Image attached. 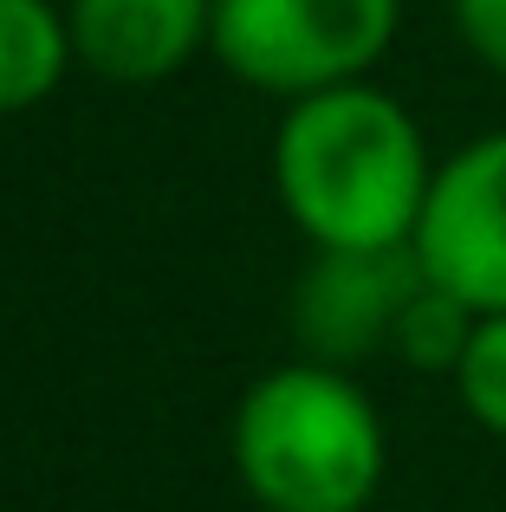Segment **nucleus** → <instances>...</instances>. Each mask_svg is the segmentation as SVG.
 I'll return each instance as SVG.
<instances>
[{"instance_id": "1", "label": "nucleus", "mask_w": 506, "mask_h": 512, "mask_svg": "<svg viewBox=\"0 0 506 512\" xmlns=\"http://www.w3.org/2000/svg\"><path fill=\"white\" fill-rule=\"evenodd\" d=\"M435 163L403 98L357 78L286 104L273 130V195L286 221L325 247H409Z\"/></svg>"}, {"instance_id": "2", "label": "nucleus", "mask_w": 506, "mask_h": 512, "mask_svg": "<svg viewBox=\"0 0 506 512\" xmlns=\"http://www.w3.org/2000/svg\"><path fill=\"white\" fill-rule=\"evenodd\" d=\"M234 474L260 512H370L390 467L377 402L351 370L292 357L234 402Z\"/></svg>"}, {"instance_id": "3", "label": "nucleus", "mask_w": 506, "mask_h": 512, "mask_svg": "<svg viewBox=\"0 0 506 512\" xmlns=\"http://www.w3.org/2000/svg\"><path fill=\"white\" fill-rule=\"evenodd\" d=\"M403 26V0H215L208 52L266 98H312L370 78Z\"/></svg>"}, {"instance_id": "4", "label": "nucleus", "mask_w": 506, "mask_h": 512, "mask_svg": "<svg viewBox=\"0 0 506 512\" xmlns=\"http://www.w3.org/2000/svg\"><path fill=\"white\" fill-rule=\"evenodd\" d=\"M409 247L429 286L455 292L481 318L506 312V130H487L435 163Z\"/></svg>"}, {"instance_id": "5", "label": "nucleus", "mask_w": 506, "mask_h": 512, "mask_svg": "<svg viewBox=\"0 0 506 512\" xmlns=\"http://www.w3.org/2000/svg\"><path fill=\"white\" fill-rule=\"evenodd\" d=\"M422 292L416 247H325L292 286V338L299 357L357 370L396 344L409 299Z\"/></svg>"}, {"instance_id": "6", "label": "nucleus", "mask_w": 506, "mask_h": 512, "mask_svg": "<svg viewBox=\"0 0 506 512\" xmlns=\"http://www.w3.org/2000/svg\"><path fill=\"white\" fill-rule=\"evenodd\" d=\"M72 59L104 85H163L208 46L215 0H72Z\"/></svg>"}, {"instance_id": "7", "label": "nucleus", "mask_w": 506, "mask_h": 512, "mask_svg": "<svg viewBox=\"0 0 506 512\" xmlns=\"http://www.w3.org/2000/svg\"><path fill=\"white\" fill-rule=\"evenodd\" d=\"M72 59V26L52 0H0V117H20L59 91Z\"/></svg>"}, {"instance_id": "8", "label": "nucleus", "mask_w": 506, "mask_h": 512, "mask_svg": "<svg viewBox=\"0 0 506 512\" xmlns=\"http://www.w3.org/2000/svg\"><path fill=\"white\" fill-rule=\"evenodd\" d=\"M474 325H481V312H468L455 292H442V286L422 279V292L409 299L390 350L409 363V370H422V376H455L461 357H468V344H474Z\"/></svg>"}, {"instance_id": "9", "label": "nucleus", "mask_w": 506, "mask_h": 512, "mask_svg": "<svg viewBox=\"0 0 506 512\" xmlns=\"http://www.w3.org/2000/svg\"><path fill=\"white\" fill-rule=\"evenodd\" d=\"M455 396L487 435L506 441V312L474 325V344H468V357H461V370H455Z\"/></svg>"}, {"instance_id": "10", "label": "nucleus", "mask_w": 506, "mask_h": 512, "mask_svg": "<svg viewBox=\"0 0 506 512\" xmlns=\"http://www.w3.org/2000/svg\"><path fill=\"white\" fill-rule=\"evenodd\" d=\"M455 13V33L487 72L506 78V0H448Z\"/></svg>"}]
</instances>
